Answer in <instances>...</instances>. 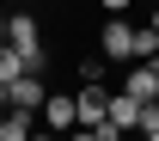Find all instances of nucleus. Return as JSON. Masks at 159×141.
Instances as JSON below:
<instances>
[{
    "mask_svg": "<svg viewBox=\"0 0 159 141\" xmlns=\"http://www.w3.org/2000/svg\"><path fill=\"white\" fill-rule=\"evenodd\" d=\"M0 92H6V110H25V117H37V110H43V98H49V86H43V74H37V68H25L19 80H6Z\"/></svg>",
    "mask_w": 159,
    "mask_h": 141,
    "instance_id": "nucleus-1",
    "label": "nucleus"
},
{
    "mask_svg": "<svg viewBox=\"0 0 159 141\" xmlns=\"http://www.w3.org/2000/svg\"><path fill=\"white\" fill-rule=\"evenodd\" d=\"M6 43H12V49H19V55L43 74V31H37V19H31V12H6Z\"/></svg>",
    "mask_w": 159,
    "mask_h": 141,
    "instance_id": "nucleus-2",
    "label": "nucleus"
},
{
    "mask_svg": "<svg viewBox=\"0 0 159 141\" xmlns=\"http://www.w3.org/2000/svg\"><path fill=\"white\" fill-rule=\"evenodd\" d=\"M98 55L129 68V61H135V25H129V19H104V31H98Z\"/></svg>",
    "mask_w": 159,
    "mask_h": 141,
    "instance_id": "nucleus-3",
    "label": "nucleus"
},
{
    "mask_svg": "<svg viewBox=\"0 0 159 141\" xmlns=\"http://www.w3.org/2000/svg\"><path fill=\"white\" fill-rule=\"evenodd\" d=\"M74 110H80V129H104L110 92H104V86H80V92H74Z\"/></svg>",
    "mask_w": 159,
    "mask_h": 141,
    "instance_id": "nucleus-4",
    "label": "nucleus"
},
{
    "mask_svg": "<svg viewBox=\"0 0 159 141\" xmlns=\"http://www.w3.org/2000/svg\"><path fill=\"white\" fill-rule=\"evenodd\" d=\"M37 117H43V129H55V135H67V129H80V110H74V92H49Z\"/></svg>",
    "mask_w": 159,
    "mask_h": 141,
    "instance_id": "nucleus-5",
    "label": "nucleus"
},
{
    "mask_svg": "<svg viewBox=\"0 0 159 141\" xmlns=\"http://www.w3.org/2000/svg\"><path fill=\"white\" fill-rule=\"evenodd\" d=\"M135 117H141V98H129V92H110V117H104V129H110L116 141L135 129Z\"/></svg>",
    "mask_w": 159,
    "mask_h": 141,
    "instance_id": "nucleus-6",
    "label": "nucleus"
},
{
    "mask_svg": "<svg viewBox=\"0 0 159 141\" xmlns=\"http://www.w3.org/2000/svg\"><path fill=\"white\" fill-rule=\"evenodd\" d=\"M153 86H159V61H129V80H122V92L129 98H153Z\"/></svg>",
    "mask_w": 159,
    "mask_h": 141,
    "instance_id": "nucleus-7",
    "label": "nucleus"
},
{
    "mask_svg": "<svg viewBox=\"0 0 159 141\" xmlns=\"http://www.w3.org/2000/svg\"><path fill=\"white\" fill-rule=\"evenodd\" d=\"M0 141H31V117L25 110H6L0 117Z\"/></svg>",
    "mask_w": 159,
    "mask_h": 141,
    "instance_id": "nucleus-8",
    "label": "nucleus"
},
{
    "mask_svg": "<svg viewBox=\"0 0 159 141\" xmlns=\"http://www.w3.org/2000/svg\"><path fill=\"white\" fill-rule=\"evenodd\" d=\"M25 68H31V61H25L19 49H12V43H0V86H6V80H19Z\"/></svg>",
    "mask_w": 159,
    "mask_h": 141,
    "instance_id": "nucleus-9",
    "label": "nucleus"
},
{
    "mask_svg": "<svg viewBox=\"0 0 159 141\" xmlns=\"http://www.w3.org/2000/svg\"><path fill=\"white\" fill-rule=\"evenodd\" d=\"M159 55V31L153 25H135V61H153Z\"/></svg>",
    "mask_w": 159,
    "mask_h": 141,
    "instance_id": "nucleus-10",
    "label": "nucleus"
},
{
    "mask_svg": "<svg viewBox=\"0 0 159 141\" xmlns=\"http://www.w3.org/2000/svg\"><path fill=\"white\" fill-rule=\"evenodd\" d=\"M153 129H159V98H147L141 117H135V135H153Z\"/></svg>",
    "mask_w": 159,
    "mask_h": 141,
    "instance_id": "nucleus-11",
    "label": "nucleus"
},
{
    "mask_svg": "<svg viewBox=\"0 0 159 141\" xmlns=\"http://www.w3.org/2000/svg\"><path fill=\"white\" fill-rule=\"evenodd\" d=\"M104 68L110 61H80V86H104Z\"/></svg>",
    "mask_w": 159,
    "mask_h": 141,
    "instance_id": "nucleus-12",
    "label": "nucleus"
},
{
    "mask_svg": "<svg viewBox=\"0 0 159 141\" xmlns=\"http://www.w3.org/2000/svg\"><path fill=\"white\" fill-rule=\"evenodd\" d=\"M67 141H116L110 129H67Z\"/></svg>",
    "mask_w": 159,
    "mask_h": 141,
    "instance_id": "nucleus-13",
    "label": "nucleus"
},
{
    "mask_svg": "<svg viewBox=\"0 0 159 141\" xmlns=\"http://www.w3.org/2000/svg\"><path fill=\"white\" fill-rule=\"evenodd\" d=\"M31 141H67V135H55V129H31Z\"/></svg>",
    "mask_w": 159,
    "mask_h": 141,
    "instance_id": "nucleus-14",
    "label": "nucleus"
},
{
    "mask_svg": "<svg viewBox=\"0 0 159 141\" xmlns=\"http://www.w3.org/2000/svg\"><path fill=\"white\" fill-rule=\"evenodd\" d=\"M98 6H104V12H129V0H98Z\"/></svg>",
    "mask_w": 159,
    "mask_h": 141,
    "instance_id": "nucleus-15",
    "label": "nucleus"
},
{
    "mask_svg": "<svg viewBox=\"0 0 159 141\" xmlns=\"http://www.w3.org/2000/svg\"><path fill=\"white\" fill-rule=\"evenodd\" d=\"M0 43H6V12H0Z\"/></svg>",
    "mask_w": 159,
    "mask_h": 141,
    "instance_id": "nucleus-16",
    "label": "nucleus"
},
{
    "mask_svg": "<svg viewBox=\"0 0 159 141\" xmlns=\"http://www.w3.org/2000/svg\"><path fill=\"white\" fill-rule=\"evenodd\" d=\"M141 141H159V129H153V135H141Z\"/></svg>",
    "mask_w": 159,
    "mask_h": 141,
    "instance_id": "nucleus-17",
    "label": "nucleus"
},
{
    "mask_svg": "<svg viewBox=\"0 0 159 141\" xmlns=\"http://www.w3.org/2000/svg\"><path fill=\"white\" fill-rule=\"evenodd\" d=\"M153 98H159V86H153Z\"/></svg>",
    "mask_w": 159,
    "mask_h": 141,
    "instance_id": "nucleus-18",
    "label": "nucleus"
}]
</instances>
